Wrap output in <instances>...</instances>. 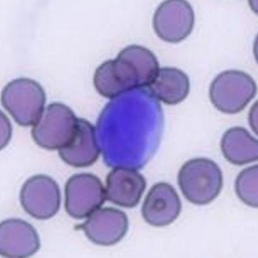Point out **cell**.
<instances>
[{
    "instance_id": "7c38bea8",
    "label": "cell",
    "mask_w": 258,
    "mask_h": 258,
    "mask_svg": "<svg viewBox=\"0 0 258 258\" xmlns=\"http://www.w3.org/2000/svg\"><path fill=\"white\" fill-rule=\"evenodd\" d=\"M145 178L136 169L117 167L106 178V199L116 205L125 208L136 207L146 190Z\"/></svg>"
},
{
    "instance_id": "6da1fadb",
    "label": "cell",
    "mask_w": 258,
    "mask_h": 258,
    "mask_svg": "<svg viewBox=\"0 0 258 258\" xmlns=\"http://www.w3.org/2000/svg\"><path fill=\"white\" fill-rule=\"evenodd\" d=\"M150 49L138 45L123 48L116 58L104 62L94 73V86L102 96L114 98L135 89L148 87L160 69Z\"/></svg>"
},
{
    "instance_id": "3957f363",
    "label": "cell",
    "mask_w": 258,
    "mask_h": 258,
    "mask_svg": "<svg viewBox=\"0 0 258 258\" xmlns=\"http://www.w3.org/2000/svg\"><path fill=\"white\" fill-rule=\"evenodd\" d=\"M78 118L72 109L59 102L49 104L34 124L32 136L38 146L47 150H59L75 137Z\"/></svg>"
},
{
    "instance_id": "4fadbf2b",
    "label": "cell",
    "mask_w": 258,
    "mask_h": 258,
    "mask_svg": "<svg viewBox=\"0 0 258 258\" xmlns=\"http://www.w3.org/2000/svg\"><path fill=\"white\" fill-rule=\"evenodd\" d=\"M100 153L95 127L90 122L81 118H78L77 132L72 142L58 152L63 162L77 168L92 165Z\"/></svg>"
},
{
    "instance_id": "5bb4252c",
    "label": "cell",
    "mask_w": 258,
    "mask_h": 258,
    "mask_svg": "<svg viewBox=\"0 0 258 258\" xmlns=\"http://www.w3.org/2000/svg\"><path fill=\"white\" fill-rule=\"evenodd\" d=\"M148 88L152 96L159 101L175 105L187 97L190 84L186 74L180 69L165 67L159 69Z\"/></svg>"
},
{
    "instance_id": "7a4b0ae2",
    "label": "cell",
    "mask_w": 258,
    "mask_h": 258,
    "mask_svg": "<svg viewBox=\"0 0 258 258\" xmlns=\"http://www.w3.org/2000/svg\"><path fill=\"white\" fill-rule=\"evenodd\" d=\"M223 174L216 163L206 158L187 161L178 175V183L183 196L193 204H209L220 195Z\"/></svg>"
},
{
    "instance_id": "30bf717a",
    "label": "cell",
    "mask_w": 258,
    "mask_h": 258,
    "mask_svg": "<svg viewBox=\"0 0 258 258\" xmlns=\"http://www.w3.org/2000/svg\"><path fill=\"white\" fill-rule=\"evenodd\" d=\"M40 240L34 227L26 221L12 218L0 225V254L7 257L33 255L40 248Z\"/></svg>"
},
{
    "instance_id": "277c9868",
    "label": "cell",
    "mask_w": 258,
    "mask_h": 258,
    "mask_svg": "<svg viewBox=\"0 0 258 258\" xmlns=\"http://www.w3.org/2000/svg\"><path fill=\"white\" fill-rule=\"evenodd\" d=\"M1 99L2 105L15 121L22 126H30L40 117L46 102V94L37 82L21 78L4 87Z\"/></svg>"
},
{
    "instance_id": "9c48e42d",
    "label": "cell",
    "mask_w": 258,
    "mask_h": 258,
    "mask_svg": "<svg viewBox=\"0 0 258 258\" xmlns=\"http://www.w3.org/2000/svg\"><path fill=\"white\" fill-rule=\"evenodd\" d=\"M94 244L111 246L125 236L128 220L125 212L112 207L100 208L82 225L78 226Z\"/></svg>"
},
{
    "instance_id": "52a82bcc",
    "label": "cell",
    "mask_w": 258,
    "mask_h": 258,
    "mask_svg": "<svg viewBox=\"0 0 258 258\" xmlns=\"http://www.w3.org/2000/svg\"><path fill=\"white\" fill-rule=\"evenodd\" d=\"M20 201L29 215L37 220H48L56 215L60 207V190L51 177L33 176L24 183Z\"/></svg>"
},
{
    "instance_id": "ba28073f",
    "label": "cell",
    "mask_w": 258,
    "mask_h": 258,
    "mask_svg": "<svg viewBox=\"0 0 258 258\" xmlns=\"http://www.w3.org/2000/svg\"><path fill=\"white\" fill-rule=\"evenodd\" d=\"M195 15L191 5L184 0H167L158 7L153 25L157 35L163 41L178 43L191 34Z\"/></svg>"
},
{
    "instance_id": "5b68a950",
    "label": "cell",
    "mask_w": 258,
    "mask_h": 258,
    "mask_svg": "<svg viewBox=\"0 0 258 258\" xmlns=\"http://www.w3.org/2000/svg\"><path fill=\"white\" fill-rule=\"evenodd\" d=\"M256 92V84L249 74L230 70L221 73L213 81L210 97L218 111L235 114L244 110Z\"/></svg>"
},
{
    "instance_id": "8fae6325",
    "label": "cell",
    "mask_w": 258,
    "mask_h": 258,
    "mask_svg": "<svg viewBox=\"0 0 258 258\" xmlns=\"http://www.w3.org/2000/svg\"><path fill=\"white\" fill-rule=\"evenodd\" d=\"M181 202L173 187L159 182L149 191L142 206L144 219L151 226L163 227L171 224L179 216Z\"/></svg>"
},
{
    "instance_id": "2e32d148",
    "label": "cell",
    "mask_w": 258,
    "mask_h": 258,
    "mask_svg": "<svg viewBox=\"0 0 258 258\" xmlns=\"http://www.w3.org/2000/svg\"><path fill=\"white\" fill-rule=\"evenodd\" d=\"M257 178L256 165L243 170L237 176L235 183L237 197L245 205L253 208L258 206Z\"/></svg>"
},
{
    "instance_id": "8992f818",
    "label": "cell",
    "mask_w": 258,
    "mask_h": 258,
    "mask_svg": "<svg viewBox=\"0 0 258 258\" xmlns=\"http://www.w3.org/2000/svg\"><path fill=\"white\" fill-rule=\"evenodd\" d=\"M64 207L68 215L77 220L90 216L104 204L106 189L100 178L91 173H79L68 180Z\"/></svg>"
},
{
    "instance_id": "9a60e30c",
    "label": "cell",
    "mask_w": 258,
    "mask_h": 258,
    "mask_svg": "<svg viewBox=\"0 0 258 258\" xmlns=\"http://www.w3.org/2000/svg\"><path fill=\"white\" fill-rule=\"evenodd\" d=\"M221 148L226 160L235 165L242 166L258 160V142L246 129L232 127L223 135Z\"/></svg>"
}]
</instances>
